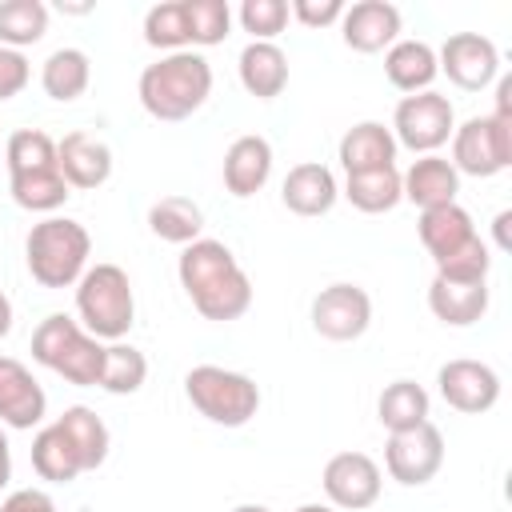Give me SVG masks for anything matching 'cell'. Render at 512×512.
Here are the masks:
<instances>
[{
	"label": "cell",
	"mask_w": 512,
	"mask_h": 512,
	"mask_svg": "<svg viewBox=\"0 0 512 512\" xmlns=\"http://www.w3.org/2000/svg\"><path fill=\"white\" fill-rule=\"evenodd\" d=\"M384 468L396 484L404 488H420L428 484L440 468H444V436L432 420L404 428V432H388L384 444Z\"/></svg>",
	"instance_id": "7c38bea8"
},
{
	"label": "cell",
	"mask_w": 512,
	"mask_h": 512,
	"mask_svg": "<svg viewBox=\"0 0 512 512\" xmlns=\"http://www.w3.org/2000/svg\"><path fill=\"white\" fill-rule=\"evenodd\" d=\"M32 80V64L24 52H12V48H0V104L20 96L24 84Z\"/></svg>",
	"instance_id": "8d00e7d4"
},
{
	"label": "cell",
	"mask_w": 512,
	"mask_h": 512,
	"mask_svg": "<svg viewBox=\"0 0 512 512\" xmlns=\"http://www.w3.org/2000/svg\"><path fill=\"white\" fill-rule=\"evenodd\" d=\"M456 132V112H452V100L440 96V92H412L396 104L392 112V136H396V148H408V152H420V156H432L436 148H444Z\"/></svg>",
	"instance_id": "30bf717a"
},
{
	"label": "cell",
	"mask_w": 512,
	"mask_h": 512,
	"mask_svg": "<svg viewBox=\"0 0 512 512\" xmlns=\"http://www.w3.org/2000/svg\"><path fill=\"white\" fill-rule=\"evenodd\" d=\"M312 332L332 340V344H348V340H360L372 324V296L360 288V284H328L312 296Z\"/></svg>",
	"instance_id": "8fae6325"
},
{
	"label": "cell",
	"mask_w": 512,
	"mask_h": 512,
	"mask_svg": "<svg viewBox=\"0 0 512 512\" xmlns=\"http://www.w3.org/2000/svg\"><path fill=\"white\" fill-rule=\"evenodd\" d=\"M44 412H48V396L32 376V368L20 364L16 356H0V424L28 432L44 420Z\"/></svg>",
	"instance_id": "2e32d148"
},
{
	"label": "cell",
	"mask_w": 512,
	"mask_h": 512,
	"mask_svg": "<svg viewBox=\"0 0 512 512\" xmlns=\"http://www.w3.org/2000/svg\"><path fill=\"white\" fill-rule=\"evenodd\" d=\"M148 228H152V236H160L164 244H192V240H200V232H204V212H200V204L196 200H188V196H160L152 208H148Z\"/></svg>",
	"instance_id": "83f0119b"
},
{
	"label": "cell",
	"mask_w": 512,
	"mask_h": 512,
	"mask_svg": "<svg viewBox=\"0 0 512 512\" xmlns=\"http://www.w3.org/2000/svg\"><path fill=\"white\" fill-rule=\"evenodd\" d=\"M136 96L152 120H164V124L188 120L212 96V64L192 48L188 52H164L160 60H152L140 72Z\"/></svg>",
	"instance_id": "3957f363"
},
{
	"label": "cell",
	"mask_w": 512,
	"mask_h": 512,
	"mask_svg": "<svg viewBox=\"0 0 512 512\" xmlns=\"http://www.w3.org/2000/svg\"><path fill=\"white\" fill-rule=\"evenodd\" d=\"M32 468H36V476L48 480V484H72L76 476H84L80 456H76V448L68 444V436L56 428V420L44 424V428L32 436Z\"/></svg>",
	"instance_id": "f1b7e54d"
},
{
	"label": "cell",
	"mask_w": 512,
	"mask_h": 512,
	"mask_svg": "<svg viewBox=\"0 0 512 512\" xmlns=\"http://www.w3.org/2000/svg\"><path fill=\"white\" fill-rule=\"evenodd\" d=\"M232 512H272V508L268 504H236Z\"/></svg>",
	"instance_id": "ee69618b"
},
{
	"label": "cell",
	"mask_w": 512,
	"mask_h": 512,
	"mask_svg": "<svg viewBox=\"0 0 512 512\" xmlns=\"http://www.w3.org/2000/svg\"><path fill=\"white\" fill-rule=\"evenodd\" d=\"M400 192L408 204H416L420 212L440 208V204H456L460 192V172L448 164V156L432 152L408 164V172H400Z\"/></svg>",
	"instance_id": "44dd1931"
},
{
	"label": "cell",
	"mask_w": 512,
	"mask_h": 512,
	"mask_svg": "<svg viewBox=\"0 0 512 512\" xmlns=\"http://www.w3.org/2000/svg\"><path fill=\"white\" fill-rule=\"evenodd\" d=\"M296 512H336V508L332 504H300Z\"/></svg>",
	"instance_id": "7bdbcfd3"
},
{
	"label": "cell",
	"mask_w": 512,
	"mask_h": 512,
	"mask_svg": "<svg viewBox=\"0 0 512 512\" xmlns=\"http://www.w3.org/2000/svg\"><path fill=\"white\" fill-rule=\"evenodd\" d=\"M384 76H388V84L400 88L404 96L428 92L432 80L440 76V68H436V48L424 44V40H396V44L384 52Z\"/></svg>",
	"instance_id": "d4e9b609"
},
{
	"label": "cell",
	"mask_w": 512,
	"mask_h": 512,
	"mask_svg": "<svg viewBox=\"0 0 512 512\" xmlns=\"http://www.w3.org/2000/svg\"><path fill=\"white\" fill-rule=\"evenodd\" d=\"M176 276H180V288L192 300V308L212 324L240 320L252 308V280L224 240L200 236V240L184 244L180 260H176Z\"/></svg>",
	"instance_id": "6da1fadb"
},
{
	"label": "cell",
	"mask_w": 512,
	"mask_h": 512,
	"mask_svg": "<svg viewBox=\"0 0 512 512\" xmlns=\"http://www.w3.org/2000/svg\"><path fill=\"white\" fill-rule=\"evenodd\" d=\"M508 220H512V212L504 208V212H496V220H492V228H496V248H512V240H508Z\"/></svg>",
	"instance_id": "60d3db41"
},
{
	"label": "cell",
	"mask_w": 512,
	"mask_h": 512,
	"mask_svg": "<svg viewBox=\"0 0 512 512\" xmlns=\"http://www.w3.org/2000/svg\"><path fill=\"white\" fill-rule=\"evenodd\" d=\"M416 232H420V244L428 248L432 264H436V276H444V280H488L492 252L480 240L468 208H460V204L428 208V212H420Z\"/></svg>",
	"instance_id": "277c9868"
},
{
	"label": "cell",
	"mask_w": 512,
	"mask_h": 512,
	"mask_svg": "<svg viewBox=\"0 0 512 512\" xmlns=\"http://www.w3.org/2000/svg\"><path fill=\"white\" fill-rule=\"evenodd\" d=\"M48 32V4L44 0H4L0 4V48H28L40 44Z\"/></svg>",
	"instance_id": "1f68e13d"
},
{
	"label": "cell",
	"mask_w": 512,
	"mask_h": 512,
	"mask_svg": "<svg viewBox=\"0 0 512 512\" xmlns=\"http://www.w3.org/2000/svg\"><path fill=\"white\" fill-rule=\"evenodd\" d=\"M56 428H60V432L68 436V444L76 448V456H80V468H84V472H96V468L108 460L112 436H108V424H104L92 408H84V404L64 408V412L56 416Z\"/></svg>",
	"instance_id": "4316f807"
},
{
	"label": "cell",
	"mask_w": 512,
	"mask_h": 512,
	"mask_svg": "<svg viewBox=\"0 0 512 512\" xmlns=\"http://www.w3.org/2000/svg\"><path fill=\"white\" fill-rule=\"evenodd\" d=\"M56 160H60V172H64L68 188H80V192H92V188L108 184V176H112V148L92 132L60 136L56 140Z\"/></svg>",
	"instance_id": "ac0fdd59"
},
{
	"label": "cell",
	"mask_w": 512,
	"mask_h": 512,
	"mask_svg": "<svg viewBox=\"0 0 512 512\" xmlns=\"http://www.w3.org/2000/svg\"><path fill=\"white\" fill-rule=\"evenodd\" d=\"M148 380V360L140 348L116 340L104 348V372H100V388L112 392V396H132L140 392Z\"/></svg>",
	"instance_id": "d6a6232c"
},
{
	"label": "cell",
	"mask_w": 512,
	"mask_h": 512,
	"mask_svg": "<svg viewBox=\"0 0 512 512\" xmlns=\"http://www.w3.org/2000/svg\"><path fill=\"white\" fill-rule=\"evenodd\" d=\"M88 256H92V236L80 220L68 216H44L40 224H32L24 240L28 276L40 288H76V280L88 272Z\"/></svg>",
	"instance_id": "5b68a950"
},
{
	"label": "cell",
	"mask_w": 512,
	"mask_h": 512,
	"mask_svg": "<svg viewBox=\"0 0 512 512\" xmlns=\"http://www.w3.org/2000/svg\"><path fill=\"white\" fill-rule=\"evenodd\" d=\"M460 176H500L512 164V120L500 116H468L464 124H456L452 132V160H448Z\"/></svg>",
	"instance_id": "9c48e42d"
},
{
	"label": "cell",
	"mask_w": 512,
	"mask_h": 512,
	"mask_svg": "<svg viewBox=\"0 0 512 512\" xmlns=\"http://www.w3.org/2000/svg\"><path fill=\"white\" fill-rule=\"evenodd\" d=\"M400 8L388 4V0H360L352 8H344L340 16V40L352 48V52H388L396 40H400Z\"/></svg>",
	"instance_id": "e0dca14e"
},
{
	"label": "cell",
	"mask_w": 512,
	"mask_h": 512,
	"mask_svg": "<svg viewBox=\"0 0 512 512\" xmlns=\"http://www.w3.org/2000/svg\"><path fill=\"white\" fill-rule=\"evenodd\" d=\"M336 160H340L344 176L392 168V164H396V136H392V128L380 124V120H360V124H352V128L340 136Z\"/></svg>",
	"instance_id": "ffe728a7"
},
{
	"label": "cell",
	"mask_w": 512,
	"mask_h": 512,
	"mask_svg": "<svg viewBox=\"0 0 512 512\" xmlns=\"http://www.w3.org/2000/svg\"><path fill=\"white\" fill-rule=\"evenodd\" d=\"M344 196L356 212H368V216H380V212H392L404 192H400V168H376V172H352L344 176Z\"/></svg>",
	"instance_id": "f546056e"
},
{
	"label": "cell",
	"mask_w": 512,
	"mask_h": 512,
	"mask_svg": "<svg viewBox=\"0 0 512 512\" xmlns=\"http://www.w3.org/2000/svg\"><path fill=\"white\" fill-rule=\"evenodd\" d=\"M8 480H12V448H8V436L0 428V488H8Z\"/></svg>",
	"instance_id": "ab89813d"
},
{
	"label": "cell",
	"mask_w": 512,
	"mask_h": 512,
	"mask_svg": "<svg viewBox=\"0 0 512 512\" xmlns=\"http://www.w3.org/2000/svg\"><path fill=\"white\" fill-rule=\"evenodd\" d=\"M76 320L96 340H124L136 324V296L132 280L120 264H88V272L76 280Z\"/></svg>",
	"instance_id": "52a82bcc"
},
{
	"label": "cell",
	"mask_w": 512,
	"mask_h": 512,
	"mask_svg": "<svg viewBox=\"0 0 512 512\" xmlns=\"http://www.w3.org/2000/svg\"><path fill=\"white\" fill-rule=\"evenodd\" d=\"M4 160H8V188L12 200L24 212H44L56 216V208H64V200L72 196L60 160H56V140L40 128H16L4 144Z\"/></svg>",
	"instance_id": "7a4b0ae2"
},
{
	"label": "cell",
	"mask_w": 512,
	"mask_h": 512,
	"mask_svg": "<svg viewBox=\"0 0 512 512\" xmlns=\"http://www.w3.org/2000/svg\"><path fill=\"white\" fill-rule=\"evenodd\" d=\"M436 68L464 92H480L500 76V52L488 36L480 32H452L440 52H436Z\"/></svg>",
	"instance_id": "5bb4252c"
},
{
	"label": "cell",
	"mask_w": 512,
	"mask_h": 512,
	"mask_svg": "<svg viewBox=\"0 0 512 512\" xmlns=\"http://www.w3.org/2000/svg\"><path fill=\"white\" fill-rule=\"evenodd\" d=\"M184 396L204 420H212L220 428H244L260 412L256 380L244 372L220 368V364H196L184 376Z\"/></svg>",
	"instance_id": "ba28073f"
},
{
	"label": "cell",
	"mask_w": 512,
	"mask_h": 512,
	"mask_svg": "<svg viewBox=\"0 0 512 512\" xmlns=\"http://www.w3.org/2000/svg\"><path fill=\"white\" fill-rule=\"evenodd\" d=\"M184 16H188V40H192V48L224 44V36L232 28L228 0H184Z\"/></svg>",
	"instance_id": "e575fe53"
},
{
	"label": "cell",
	"mask_w": 512,
	"mask_h": 512,
	"mask_svg": "<svg viewBox=\"0 0 512 512\" xmlns=\"http://www.w3.org/2000/svg\"><path fill=\"white\" fill-rule=\"evenodd\" d=\"M144 40L160 52H188V16H184V0H164L152 4L144 12Z\"/></svg>",
	"instance_id": "836d02e7"
},
{
	"label": "cell",
	"mask_w": 512,
	"mask_h": 512,
	"mask_svg": "<svg viewBox=\"0 0 512 512\" xmlns=\"http://www.w3.org/2000/svg\"><path fill=\"white\" fill-rule=\"evenodd\" d=\"M236 72H240L244 92L256 96V100H276L288 88V56L272 40H248L240 48Z\"/></svg>",
	"instance_id": "cb8c5ba5"
},
{
	"label": "cell",
	"mask_w": 512,
	"mask_h": 512,
	"mask_svg": "<svg viewBox=\"0 0 512 512\" xmlns=\"http://www.w3.org/2000/svg\"><path fill=\"white\" fill-rule=\"evenodd\" d=\"M428 308L448 328H468L488 312V280H444L432 276Z\"/></svg>",
	"instance_id": "603a6c76"
},
{
	"label": "cell",
	"mask_w": 512,
	"mask_h": 512,
	"mask_svg": "<svg viewBox=\"0 0 512 512\" xmlns=\"http://www.w3.org/2000/svg\"><path fill=\"white\" fill-rule=\"evenodd\" d=\"M340 196V184L332 176L328 164L320 160H304V164H292L284 184H280V200L288 212L296 216H328L332 204Z\"/></svg>",
	"instance_id": "d6986e66"
},
{
	"label": "cell",
	"mask_w": 512,
	"mask_h": 512,
	"mask_svg": "<svg viewBox=\"0 0 512 512\" xmlns=\"http://www.w3.org/2000/svg\"><path fill=\"white\" fill-rule=\"evenodd\" d=\"M428 408H432V400H428L424 384H416V380H392V384H384V392L376 400V420L388 432H404V428L424 424L428 420Z\"/></svg>",
	"instance_id": "4dcf8cb0"
},
{
	"label": "cell",
	"mask_w": 512,
	"mask_h": 512,
	"mask_svg": "<svg viewBox=\"0 0 512 512\" xmlns=\"http://www.w3.org/2000/svg\"><path fill=\"white\" fill-rule=\"evenodd\" d=\"M92 84V60L84 48H56L48 52V60L40 64V88L44 96H52L56 104H72L88 92Z\"/></svg>",
	"instance_id": "484cf974"
},
{
	"label": "cell",
	"mask_w": 512,
	"mask_h": 512,
	"mask_svg": "<svg viewBox=\"0 0 512 512\" xmlns=\"http://www.w3.org/2000/svg\"><path fill=\"white\" fill-rule=\"evenodd\" d=\"M0 512H56V500L44 488H16L0 500Z\"/></svg>",
	"instance_id": "f35d334b"
},
{
	"label": "cell",
	"mask_w": 512,
	"mask_h": 512,
	"mask_svg": "<svg viewBox=\"0 0 512 512\" xmlns=\"http://www.w3.org/2000/svg\"><path fill=\"white\" fill-rule=\"evenodd\" d=\"M104 340H96L92 332L80 328V320L52 312L36 324L32 332V360L44 364L48 372L64 376L76 388H100V372H104Z\"/></svg>",
	"instance_id": "8992f818"
},
{
	"label": "cell",
	"mask_w": 512,
	"mask_h": 512,
	"mask_svg": "<svg viewBox=\"0 0 512 512\" xmlns=\"http://www.w3.org/2000/svg\"><path fill=\"white\" fill-rule=\"evenodd\" d=\"M324 496L336 512H364L380 500L384 476L368 452H336L320 472Z\"/></svg>",
	"instance_id": "4fadbf2b"
},
{
	"label": "cell",
	"mask_w": 512,
	"mask_h": 512,
	"mask_svg": "<svg viewBox=\"0 0 512 512\" xmlns=\"http://www.w3.org/2000/svg\"><path fill=\"white\" fill-rule=\"evenodd\" d=\"M236 20L252 40H272L276 44V36L288 28V4L284 0H244Z\"/></svg>",
	"instance_id": "d590c367"
},
{
	"label": "cell",
	"mask_w": 512,
	"mask_h": 512,
	"mask_svg": "<svg viewBox=\"0 0 512 512\" xmlns=\"http://www.w3.org/2000/svg\"><path fill=\"white\" fill-rule=\"evenodd\" d=\"M268 176H272V144L256 132L236 136L224 152V188L236 200H248L268 184Z\"/></svg>",
	"instance_id": "7402d4cb"
},
{
	"label": "cell",
	"mask_w": 512,
	"mask_h": 512,
	"mask_svg": "<svg viewBox=\"0 0 512 512\" xmlns=\"http://www.w3.org/2000/svg\"><path fill=\"white\" fill-rule=\"evenodd\" d=\"M288 16H296L304 28H328V24H340L344 16V4L340 0H292L288 4Z\"/></svg>",
	"instance_id": "74e56055"
},
{
	"label": "cell",
	"mask_w": 512,
	"mask_h": 512,
	"mask_svg": "<svg viewBox=\"0 0 512 512\" xmlns=\"http://www.w3.org/2000/svg\"><path fill=\"white\" fill-rule=\"evenodd\" d=\"M12 332V300L0 292V340Z\"/></svg>",
	"instance_id": "b9f144b4"
},
{
	"label": "cell",
	"mask_w": 512,
	"mask_h": 512,
	"mask_svg": "<svg viewBox=\"0 0 512 512\" xmlns=\"http://www.w3.org/2000/svg\"><path fill=\"white\" fill-rule=\"evenodd\" d=\"M436 388H440V400L464 416H480L488 408H496L500 400V372L484 360H448L440 364L436 372Z\"/></svg>",
	"instance_id": "9a60e30c"
}]
</instances>
